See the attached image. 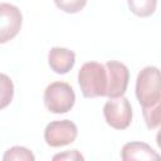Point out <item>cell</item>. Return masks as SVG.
Here are the masks:
<instances>
[{
  "instance_id": "obj_1",
  "label": "cell",
  "mask_w": 161,
  "mask_h": 161,
  "mask_svg": "<svg viewBox=\"0 0 161 161\" xmlns=\"http://www.w3.org/2000/svg\"><path fill=\"white\" fill-rule=\"evenodd\" d=\"M78 83L86 98L103 97L107 91L106 67L98 62L84 63L78 72Z\"/></svg>"
},
{
  "instance_id": "obj_2",
  "label": "cell",
  "mask_w": 161,
  "mask_h": 161,
  "mask_svg": "<svg viewBox=\"0 0 161 161\" xmlns=\"http://www.w3.org/2000/svg\"><path fill=\"white\" fill-rule=\"evenodd\" d=\"M136 97L142 107L160 102V70L157 67L148 65L138 73L136 79Z\"/></svg>"
},
{
  "instance_id": "obj_3",
  "label": "cell",
  "mask_w": 161,
  "mask_h": 161,
  "mask_svg": "<svg viewBox=\"0 0 161 161\" xmlns=\"http://www.w3.org/2000/svg\"><path fill=\"white\" fill-rule=\"evenodd\" d=\"M75 102V94L70 84L53 82L44 91V104L52 113H67Z\"/></svg>"
},
{
  "instance_id": "obj_4",
  "label": "cell",
  "mask_w": 161,
  "mask_h": 161,
  "mask_svg": "<svg viewBox=\"0 0 161 161\" xmlns=\"http://www.w3.org/2000/svg\"><path fill=\"white\" fill-rule=\"evenodd\" d=\"M103 116L106 122L114 130H125L132 121V107L130 101L121 96L109 98L103 106Z\"/></svg>"
},
{
  "instance_id": "obj_5",
  "label": "cell",
  "mask_w": 161,
  "mask_h": 161,
  "mask_svg": "<svg viewBox=\"0 0 161 161\" xmlns=\"http://www.w3.org/2000/svg\"><path fill=\"white\" fill-rule=\"evenodd\" d=\"M78 135V128L69 119L53 121L44 130V140L50 147H60L74 142Z\"/></svg>"
},
{
  "instance_id": "obj_6",
  "label": "cell",
  "mask_w": 161,
  "mask_h": 161,
  "mask_svg": "<svg viewBox=\"0 0 161 161\" xmlns=\"http://www.w3.org/2000/svg\"><path fill=\"white\" fill-rule=\"evenodd\" d=\"M107 72V91L106 96L108 98H117L126 93L128 80H130V70L128 68L116 60H109L104 64Z\"/></svg>"
},
{
  "instance_id": "obj_7",
  "label": "cell",
  "mask_w": 161,
  "mask_h": 161,
  "mask_svg": "<svg viewBox=\"0 0 161 161\" xmlns=\"http://www.w3.org/2000/svg\"><path fill=\"white\" fill-rule=\"evenodd\" d=\"M23 15L18 6L8 3L0 4V44L8 43L21 29Z\"/></svg>"
},
{
  "instance_id": "obj_8",
  "label": "cell",
  "mask_w": 161,
  "mask_h": 161,
  "mask_svg": "<svg viewBox=\"0 0 161 161\" xmlns=\"http://www.w3.org/2000/svg\"><path fill=\"white\" fill-rule=\"evenodd\" d=\"M48 62L52 70L58 74H65L74 67L75 54L67 48L54 47L49 50Z\"/></svg>"
},
{
  "instance_id": "obj_9",
  "label": "cell",
  "mask_w": 161,
  "mask_h": 161,
  "mask_svg": "<svg viewBox=\"0 0 161 161\" xmlns=\"http://www.w3.org/2000/svg\"><path fill=\"white\" fill-rule=\"evenodd\" d=\"M121 157L125 161L131 160H160V155L145 142H128L121 150Z\"/></svg>"
},
{
  "instance_id": "obj_10",
  "label": "cell",
  "mask_w": 161,
  "mask_h": 161,
  "mask_svg": "<svg viewBox=\"0 0 161 161\" xmlns=\"http://www.w3.org/2000/svg\"><path fill=\"white\" fill-rule=\"evenodd\" d=\"M130 10L141 18L152 15L157 6V0H127Z\"/></svg>"
},
{
  "instance_id": "obj_11",
  "label": "cell",
  "mask_w": 161,
  "mask_h": 161,
  "mask_svg": "<svg viewBox=\"0 0 161 161\" xmlns=\"http://www.w3.org/2000/svg\"><path fill=\"white\" fill-rule=\"evenodd\" d=\"M14 97V84L9 75L0 73V109L8 107Z\"/></svg>"
},
{
  "instance_id": "obj_12",
  "label": "cell",
  "mask_w": 161,
  "mask_h": 161,
  "mask_svg": "<svg viewBox=\"0 0 161 161\" xmlns=\"http://www.w3.org/2000/svg\"><path fill=\"white\" fill-rule=\"evenodd\" d=\"M4 161H13V160H21V161H34L35 156L31 153L30 150L23 146H13L10 147L3 156Z\"/></svg>"
},
{
  "instance_id": "obj_13",
  "label": "cell",
  "mask_w": 161,
  "mask_h": 161,
  "mask_svg": "<svg viewBox=\"0 0 161 161\" xmlns=\"http://www.w3.org/2000/svg\"><path fill=\"white\" fill-rule=\"evenodd\" d=\"M142 113H143V118L146 122V126L150 130L157 128L160 126V102L152 104V106H147V107H142Z\"/></svg>"
},
{
  "instance_id": "obj_14",
  "label": "cell",
  "mask_w": 161,
  "mask_h": 161,
  "mask_svg": "<svg viewBox=\"0 0 161 161\" xmlns=\"http://www.w3.org/2000/svg\"><path fill=\"white\" fill-rule=\"evenodd\" d=\"M54 3L64 13L74 14L80 11L86 6L87 0H54Z\"/></svg>"
},
{
  "instance_id": "obj_15",
  "label": "cell",
  "mask_w": 161,
  "mask_h": 161,
  "mask_svg": "<svg viewBox=\"0 0 161 161\" xmlns=\"http://www.w3.org/2000/svg\"><path fill=\"white\" fill-rule=\"evenodd\" d=\"M53 160H84V157L77 151V150H70L65 151L63 153H58L53 156Z\"/></svg>"
}]
</instances>
